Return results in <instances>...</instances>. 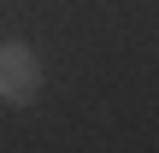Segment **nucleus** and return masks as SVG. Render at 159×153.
<instances>
[{
	"mask_svg": "<svg viewBox=\"0 0 159 153\" xmlns=\"http://www.w3.org/2000/svg\"><path fill=\"white\" fill-rule=\"evenodd\" d=\"M41 94V59L30 41H0V100L6 106H30Z\"/></svg>",
	"mask_w": 159,
	"mask_h": 153,
	"instance_id": "obj_1",
	"label": "nucleus"
}]
</instances>
